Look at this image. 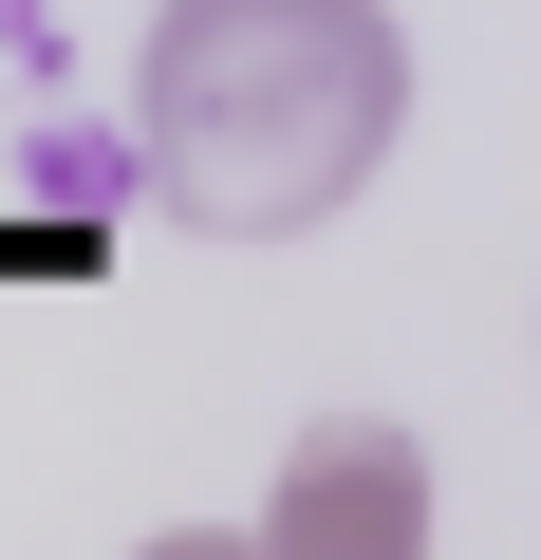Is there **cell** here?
<instances>
[{
  "label": "cell",
  "instance_id": "obj_2",
  "mask_svg": "<svg viewBox=\"0 0 541 560\" xmlns=\"http://www.w3.org/2000/svg\"><path fill=\"white\" fill-rule=\"evenodd\" d=\"M243 560H430V448L392 411H318L281 448V486H261Z\"/></svg>",
  "mask_w": 541,
  "mask_h": 560
},
{
  "label": "cell",
  "instance_id": "obj_3",
  "mask_svg": "<svg viewBox=\"0 0 541 560\" xmlns=\"http://www.w3.org/2000/svg\"><path fill=\"white\" fill-rule=\"evenodd\" d=\"M131 560H243V523H168V541H131Z\"/></svg>",
  "mask_w": 541,
  "mask_h": 560
},
{
  "label": "cell",
  "instance_id": "obj_1",
  "mask_svg": "<svg viewBox=\"0 0 541 560\" xmlns=\"http://www.w3.org/2000/svg\"><path fill=\"white\" fill-rule=\"evenodd\" d=\"M411 131L392 0H168L131 57V168L187 243H299Z\"/></svg>",
  "mask_w": 541,
  "mask_h": 560
}]
</instances>
